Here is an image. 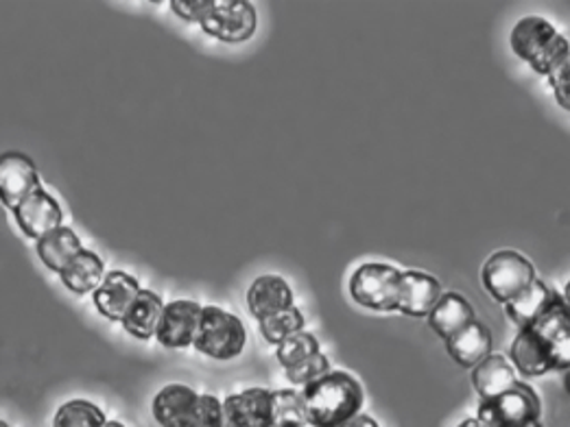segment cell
Returning <instances> with one entry per match:
<instances>
[{"label": "cell", "mask_w": 570, "mask_h": 427, "mask_svg": "<svg viewBox=\"0 0 570 427\" xmlns=\"http://www.w3.org/2000/svg\"><path fill=\"white\" fill-rule=\"evenodd\" d=\"M40 188V172L24 153L9 151L0 156V203L7 210L13 212L29 195Z\"/></svg>", "instance_id": "9"}, {"label": "cell", "mask_w": 570, "mask_h": 427, "mask_svg": "<svg viewBox=\"0 0 570 427\" xmlns=\"http://www.w3.org/2000/svg\"><path fill=\"white\" fill-rule=\"evenodd\" d=\"M510 47L538 75L549 72L570 53V42L542 16H524L515 22Z\"/></svg>", "instance_id": "3"}, {"label": "cell", "mask_w": 570, "mask_h": 427, "mask_svg": "<svg viewBox=\"0 0 570 427\" xmlns=\"http://www.w3.org/2000/svg\"><path fill=\"white\" fill-rule=\"evenodd\" d=\"M456 427H490L488 424H483L479 417H470V419H465V421H461Z\"/></svg>", "instance_id": "33"}, {"label": "cell", "mask_w": 570, "mask_h": 427, "mask_svg": "<svg viewBox=\"0 0 570 427\" xmlns=\"http://www.w3.org/2000/svg\"><path fill=\"white\" fill-rule=\"evenodd\" d=\"M518 375L505 356L492 354L472 369V384L481 399H494L518 386Z\"/></svg>", "instance_id": "19"}, {"label": "cell", "mask_w": 570, "mask_h": 427, "mask_svg": "<svg viewBox=\"0 0 570 427\" xmlns=\"http://www.w3.org/2000/svg\"><path fill=\"white\" fill-rule=\"evenodd\" d=\"M304 325H306L304 315H302L295 306L288 308V310L278 312V315H272V317H267V319L258 320V327H261L263 338H265L267 342L276 345V347H278L281 342H285L288 336L302 331Z\"/></svg>", "instance_id": "26"}, {"label": "cell", "mask_w": 570, "mask_h": 427, "mask_svg": "<svg viewBox=\"0 0 570 427\" xmlns=\"http://www.w3.org/2000/svg\"><path fill=\"white\" fill-rule=\"evenodd\" d=\"M215 0H173L171 9L177 18L186 22H199L213 11Z\"/></svg>", "instance_id": "31"}, {"label": "cell", "mask_w": 570, "mask_h": 427, "mask_svg": "<svg viewBox=\"0 0 570 427\" xmlns=\"http://www.w3.org/2000/svg\"><path fill=\"white\" fill-rule=\"evenodd\" d=\"M535 279L538 275L533 265L512 249L492 254L481 270L483 288L503 306L522 295Z\"/></svg>", "instance_id": "6"}, {"label": "cell", "mask_w": 570, "mask_h": 427, "mask_svg": "<svg viewBox=\"0 0 570 427\" xmlns=\"http://www.w3.org/2000/svg\"><path fill=\"white\" fill-rule=\"evenodd\" d=\"M562 297H564V301H567V306L570 308V279L567 281V286H564V295Z\"/></svg>", "instance_id": "34"}, {"label": "cell", "mask_w": 570, "mask_h": 427, "mask_svg": "<svg viewBox=\"0 0 570 427\" xmlns=\"http://www.w3.org/2000/svg\"><path fill=\"white\" fill-rule=\"evenodd\" d=\"M199 395L184 384L165 386L151 401V415L163 427H188Z\"/></svg>", "instance_id": "16"}, {"label": "cell", "mask_w": 570, "mask_h": 427, "mask_svg": "<svg viewBox=\"0 0 570 427\" xmlns=\"http://www.w3.org/2000/svg\"><path fill=\"white\" fill-rule=\"evenodd\" d=\"M258 16L247 0H215L213 11L202 20L204 33L228 44L249 40L256 33Z\"/></svg>", "instance_id": "8"}, {"label": "cell", "mask_w": 570, "mask_h": 427, "mask_svg": "<svg viewBox=\"0 0 570 427\" xmlns=\"http://www.w3.org/2000/svg\"><path fill=\"white\" fill-rule=\"evenodd\" d=\"M547 79L556 95V101L562 109L570 111V53L549 72Z\"/></svg>", "instance_id": "30"}, {"label": "cell", "mask_w": 570, "mask_h": 427, "mask_svg": "<svg viewBox=\"0 0 570 427\" xmlns=\"http://www.w3.org/2000/svg\"><path fill=\"white\" fill-rule=\"evenodd\" d=\"M342 427H381L370 415H363V413H358L356 417H352L350 421H345Z\"/></svg>", "instance_id": "32"}, {"label": "cell", "mask_w": 570, "mask_h": 427, "mask_svg": "<svg viewBox=\"0 0 570 427\" xmlns=\"http://www.w3.org/2000/svg\"><path fill=\"white\" fill-rule=\"evenodd\" d=\"M104 427H127L122 426V424H118V421H106V426Z\"/></svg>", "instance_id": "35"}, {"label": "cell", "mask_w": 570, "mask_h": 427, "mask_svg": "<svg viewBox=\"0 0 570 427\" xmlns=\"http://www.w3.org/2000/svg\"><path fill=\"white\" fill-rule=\"evenodd\" d=\"M564 386H567V390L570 393V369L567 371V377H564Z\"/></svg>", "instance_id": "36"}, {"label": "cell", "mask_w": 570, "mask_h": 427, "mask_svg": "<svg viewBox=\"0 0 570 427\" xmlns=\"http://www.w3.org/2000/svg\"><path fill=\"white\" fill-rule=\"evenodd\" d=\"M304 426H308V415L302 390H272V427Z\"/></svg>", "instance_id": "24"}, {"label": "cell", "mask_w": 570, "mask_h": 427, "mask_svg": "<svg viewBox=\"0 0 570 427\" xmlns=\"http://www.w3.org/2000/svg\"><path fill=\"white\" fill-rule=\"evenodd\" d=\"M163 312H165V301L160 299V295L154 290H140V295L136 297V301L131 304L129 312L122 319V327L129 336L138 340L156 338Z\"/></svg>", "instance_id": "20"}, {"label": "cell", "mask_w": 570, "mask_h": 427, "mask_svg": "<svg viewBox=\"0 0 570 427\" xmlns=\"http://www.w3.org/2000/svg\"><path fill=\"white\" fill-rule=\"evenodd\" d=\"M400 277L402 270L381 262H367L350 277L352 299L367 310L394 312L399 310Z\"/></svg>", "instance_id": "5"}, {"label": "cell", "mask_w": 570, "mask_h": 427, "mask_svg": "<svg viewBox=\"0 0 570 427\" xmlns=\"http://www.w3.org/2000/svg\"><path fill=\"white\" fill-rule=\"evenodd\" d=\"M331 371H333L331 369V360L322 351L311 356V358H306V360H302L299 365H295L291 369H285L286 379L291 384H295V386H302V388H306L308 384L317 381L320 377H324V375L331 374Z\"/></svg>", "instance_id": "28"}, {"label": "cell", "mask_w": 570, "mask_h": 427, "mask_svg": "<svg viewBox=\"0 0 570 427\" xmlns=\"http://www.w3.org/2000/svg\"><path fill=\"white\" fill-rule=\"evenodd\" d=\"M553 288H549L540 277L522 292V295H518L513 301H510L508 306H505V312H508V317L518 325V327H524V325H529L531 320L535 319L544 308H547V304L551 301V297H553Z\"/></svg>", "instance_id": "23"}, {"label": "cell", "mask_w": 570, "mask_h": 427, "mask_svg": "<svg viewBox=\"0 0 570 427\" xmlns=\"http://www.w3.org/2000/svg\"><path fill=\"white\" fill-rule=\"evenodd\" d=\"M81 251H83V247H81L79 236L66 225H61L59 229L51 231L42 240H38V256H40L42 265L58 275Z\"/></svg>", "instance_id": "22"}, {"label": "cell", "mask_w": 570, "mask_h": 427, "mask_svg": "<svg viewBox=\"0 0 570 427\" xmlns=\"http://www.w3.org/2000/svg\"><path fill=\"white\" fill-rule=\"evenodd\" d=\"M106 413L86 399H72L66 401L53 419V427H104L106 426Z\"/></svg>", "instance_id": "25"}, {"label": "cell", "mask_w": 570, "mask_h": 427, "mask_svg": "<svg viewBox=\"0 0 570 427\" xmlns=\"http://www.w3.org/2000/svg\"><path fill=\"white\" fill-rule=\"evenodd\" d=\"M524 427H544V426H542V421H533V424H529V426H524Z\"/></svg>", "instance_id": "37"}, {"label": "cell", "mask_w": 570, "mask_h": 427, "mask_svg": "<svg viewBox=\"0 0 570 427\" xmlns=\"http://www.w3.org/2000/svg\"><path fill=\"white\" fill-rule=\"evenodd\" d=\"M247 342V331L243 320L224 308L206 306L197 327L193 347L215 360L228 363L243 354Z\"/></svg>", "instance_id": "4"}, {"label": "cell", "mask_w": 570, "mask_h": 427, "mask_svg": "<svg viewBox=\"0 0 570 427\" xmlns=\"http://www.w3.org/2000/svg\"><path fill=\"white\" fill-rule=\"evenodd\" d=\"M202 306L195 301L177 299L165 306L163 319L156 331V340L165 349H186L195 342L197 327L202 319Z\"/></svg>", "instance_id": "11"}, {"label": "cell", "mask_w": 570, "mask_h": 427, "mask_svg": "<svg viewBox=\"0 0 570 427\" xmlns=\"http://www.w3.org/2000/svg\"><path fill=\"white\" fill-rule=\"evenodd\" d=\"M13 218L24 236L33 238L36 242L49 236L51 231L63 225V212L59 208L58 199L49 195L45 188L29 195L16 210Z\"/></svg>", "instance_id": "10"}, {"label": "cell", "mask_w": 570, "mask_h": 427, "mask_svg": "<svg viewBox=\"0 0 570 427\" xmlns=\"http://www.w3.org/2000/svg\"><path fill=\"white\" fill-rule=\"evenodd\" d=\"M188 427H226L224 401L215 395H199Z\"/></svg>", "instance_id": "29"}, {"label": "cell", "mask_w": 570, "mask_h": 427, "mask_svg": "<svg viewBox=\"0 0 570 427\" xmlns=\"http://www.w3.org/2000/svg\"><path fill=\"white\" fill-rule=\"evenodd\" d=\"M442 284L422 270H404L400 277L399 312L406 317H429L442 299Z\"/></svg>", "instance_id": "13"}, {"label": "cell", "mask_w": 570, "mask_h": 427, "mask_svg": "<svg viewBox=\"0 0 570 427\" xmlns=\"http://www.w3.org/2000/svg\"><path fill=\"white\" fill-rule=\"evenodd\" d=\"M311 427H342L363 408L361 381L345 371H331L302 388Z\"/></svg>", "instance_id": "2"}, {"label": "cell", "mask_w": 570, "mask_h": 427, "mask_svg": "<svg viewBox=\"0 0 570 427\" xmlns=\"http://www.w3.org/2000/svg\"><path fill=\"white\" fill-rule=\"evenodd\" d=\"M140 290L142 288H140L136 277H131L125 270H110V272H106L101 286L95 290L92 299H95L97 310L106 319L122 322L125 315L131 308V304L140 295Z\"/></svg>", "instance_id": "14"}, {"label": "cell", "mask_w": 570, "mask_h": 427, "mask_svg": "<svg viewBox=\"0 0 570 427\" xmlns=\"http://www.w3.org/2000/svg\"><path fill=\"white\" fill-rule=\"evenodd\" d=\"M293 306V290L281 275H263L247 290V308L254 319H267Z\"/></svg>", "instance_id": "15"}, {"label": "cell", "mask_w": 570, "mask_h": 427, "mask_svg": "<svg viewBox=\"0 0 570 427\" xmlns=\"http://www.w3.org/2000/svg\"><path fill=\"white\" fill-rule=\"evenodd\" d=\"M226 427H272V390L247 388L224 399Z\"/></svg>", "instance_id": "12"}, {"label": "cell", "mask_w": 570, "mask_h": 427, "mask_svg": "<svg viewBox=\"0 0 570 427\" xmlns=\"http://www.w3.org/2000/svg\"><path fill=\"white\" fill-rule=\"evenodd\" d=\"M426 319L440 338L451 340L461 329L474 322L476 315L465 297H461L459 292H444Z\"/></svg>", "instance_id": "18"}, {"label": "cell", "mask_w": 570, "mask_h": 427, "mask_svg": "<svg viewBox=\"0 0 570 427\" xmlns=\"http://www.w3.org/2000/svg\"><path fill=\"white\" fill-rule=\"evenodd\" d=\"M446 349L459 367L472 371L488 356H492V334L483 322L474 320L451 340H446Z\"/></svg>", "instance_id": "17"}, {"label": "cell", "mask_w": 570, "mask_h": 427, "mask_svg": "<svg viewBox=\"0 0 570 427\" xmlns=\"http://www.w3.org/2000/svg\"><path fill=\"white\" fill-rule=\"evenodd\" d=\"M0 427H11V426H9V424H7V421H2V419H0Z\"/></svg>", "instance_id": "38"}, {"label": "cell", "mask_w": 570, "mask_h": 427, "mask_svg": "<svg viewBox=\"0 0 570 427\" xmlns=\"http://www.w3.org/2000/svg\"><path fill=\"white\" fill-rule=\"evenodd\" d=\"M510 363L524 377L569 371L570 308L560 292H553L547 308L518 329L510 347Z\"/></svg>", "instance_id": "1"}, {"label": "cell", "mask_w": 570, "mask_h": 427, "mask_svg": "<svg viewBox=\"0 0 570 427\" xmlns=\"http://www.w3.org/2000/svg\"><path fill=\"white\" fill-rule=\"evenodd\" d=\"M476 417L490 427H524L542 421V404L529 384L518 381L515 388L494 399H481Z\"/></svg>", "instance_id": "7"}, {"label": "cell", "mask_w": 570, "mask_h": 427, "mask_svg": "<svg viewBox=\"0 0 570 427\" xmlns=\"http://www.w3.org/2000/svg\"><path fill=\"white\" fill-rule=\"evenodd\" d=\"M320 340L311 334V331H297L293 336H288L285 342L278 345L276 349V358L283 365V369H291L295 365H299L302 360L320 354Z\"/></svg>", "instance_id": "27"}, {"label": "cell", "mask_w": 570, "mask_h": 427, "mask_svg": "<svg viewBox=\"0 0 570 427\" xmlns=\"http://www.w3.org/2000/svg\"><path fill=\"white\" fill-rule=\"evenodd\" d=\"M106 277V267H104V260L95 254V251H88L83 249L81 254H77L68 267L63 268L59 272V279L61 284L75 292V295H88V292H95L101 281Z\"/></svg>", "instance_id": "21"}]
</instances>
